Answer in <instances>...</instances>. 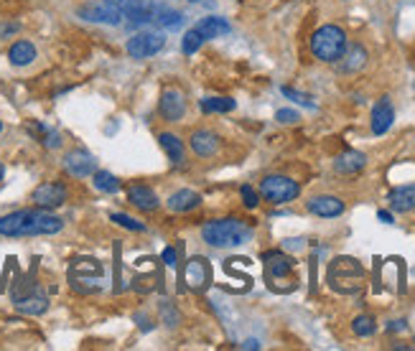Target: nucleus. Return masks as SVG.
Instances as JSON below:
<instances>
[{
  "label": "nucleus",
  "instance_id": "nucleus-1",
  "mask_svg": "<svg viewBox=\"0 0 415 351\" xmlns=\"http://www.w3.org/2000/svg\"><path fill=\"white\" fill-rule=\"evenodd\" d=\"M64 229V219L54 211L34 206L0 217V237H51Z\"/></svg>",
  "mask_w": 415,
  "mask_h": 351
},
{
  "label": "nucleus",
  "instance_id": "nucleus-2",
  "mask_svg": "<svg viewBox=\"0 0 415 351\" xmlns=\"http://www.w3.org/2000/svg\"><path fill=\"white\" fill-rule=\"evenodd\" d=\"M202 239L209 247H239L253 239V227L242 219L227 217V219H211L202 227Z\"/></svg>",
  "mask_w": 415,
  "mask_h": 351
},
{
  "label": "nucleus",
  "instance_id": "nucleus-3",
  "mask_svg": "<svg viewBox=\"0 0 415 351\" xmlns=\"http://www.w3.org/2000/svg\"><path fill=\"white\" fill-rule=\"evenodd\" d=\"M326 282L331 290L342 295H354L365 285V267L359 265L354 257H334L326 270Z\"/></svg>",
  "mask_w": 415,
  "mask_h": 351
},
{
  "label": "nucleus",
  "instance_id": "nucleus-4",
  "mask_svg": "<svg viewBox=\"0 0 415 351\" xmlns=\"http://www.w3.org/2000/svg\"><path fill=\"white\" fill-rule=\"evenodd\" d=\"M346 46L349 43H346L344 29H339L334 23H326V26H321L311 36V54L324 64H337Z\"/></svg>",
  "mask_w": 415,
  "mask_h": 351
},
{
  "label": "nucleus",
  "instance_id": "nucleus-5",
  "mask_svg": "<svg viewBox=\"0 0 415 351\" xmlns=\"http://www.w3.org/2000/svg\"><path fill=\"white\" fill-rule=\"evenodd\" d=\"M260 196L265 199L267 204L281 206L288 204V201H296L301 196V186H298V181L288 178V176L270 173L260 181Z\"/></svg>",
  "mask_w": 415,
  "mask_h": 351
},
{
  "label": "nucleus",
  "instance_id": "nucleus-6",
  "mask_svg": "<svg viewBox=\"0 0 415 351\" xmlns=\"http://www.w3.org/2000/svg\"><path fill=\"white\" fill-rule=\"evenodd\" d=\"M77 15L90 23L120 26L122 23V6H120V0H92V3L79 6Z\"/></svg>",
  "mask_w": 415,
  "mask_h": 351
},
{
  "label": "nucleus",
  "instance_id": "nucleus-7",
  "mask_svg": "<svg viewBox=\"0 0 415 351\" xmlns=\"http://www.w3.org/2000/svg\"><path fill=\"white\" fill-rule=\"evenodd\" d=\"M163 46H166V36L161 31H141L127 38L125 51L130 59H150L163 51Z\"/></svg>",
  "mask_w": 415,
  "mask_h": 351
},
{
  "label": "nucleus",
  "instance_id": "nucleus-8",
  "mask_svg": "<svg viewBox=\"0 0 415 351\" xmlns=\"http://www.w3.org/2000/svg\"><path fill=\"white\" fill-rule=\"evenodd\" d=\"M66 199H69V191L64 186L62 181H46L41 186H36L34 194H31V201L34 206H41V209H59V206L66 204Z\"/></svg>",
  "mask_w": 415,
  "mask_h": 351
},
{
  "label": "nucleus",
  "instance_id": "nucleus-9",
  "mask_svg": "<svg viewBox=\"0 0 415 351\" xmlns=\"http://www.w3.org/2000/svg\"><path fill=\"white\" fill-rule=\"evenodd\" d=\"M158 115H161L163 122H178L186 115V97L183 92L176 87H166L161 92V99H158Z\"/></svg>",
  "mask_w": 415,
  "mask_h": 351
},
{
  "label": "nucleus",
  "instance_id": "nucleus-10",
  "mask_svg": "<svg viewBox=\"0 0 415 351\" xmlns=\"http://www.w3.org/2000/svg\"><path fill=\"white\" fill-rule=\"evenodd\" d=\"M183 282L189 285V290H197V293H204L211 285V267L204 257H191L183 267Z\"/></svg>",
  "mask_w": 415,
  "mask_h": 351
},
{
  "label": "nucleus",
  "instance_id": "nucleus-11",
  "mask_svg": "<svg viewBox=\"0 0 415 351\" xmlns=\"http://www.w3.org/2000/svg\"><path fill=\"white\" fill-rule=\"evenodd\" d=\"M153 13H155L153 0H127L125 6H122V18L127 21L130 29L153 23Z\"/></svg>",
  "mask_w": 415,
  "mask_h": 351
},
{
  "label": "nucleus",
  "instance_id": "nucleus-12",
  "mask_svg": "<svg viewBox=\"0 0 415 351\" xmlns=\"http://www.w3.org/2000/svg\"><path fill=\"white\" fill-rule=\"evenodd\" d=\"M64 169L66 173L74 176V178H87L97 171V161H94V155L77 148V150H69V153L64 155Z\"/></svg>",
  "mask_w": 415,
  "mask_h": 351
},
{
  "label": "nucleus",
  "instance_id": "nucleus-13",
  "mask_svg": "<svg viewBox=\"0 0 415 351\" xmlns=\"http://www.w3.org/2000/svg\"><path fill=\"white\" fill-rule=\"evenodd\" d=\"M306 209L314 214V217L321 219H337L344 214L346 204L339 196H331V194H321V196H311L306 201Z\"/></svg>",
  "mask_w": 415,
  "mask_h": 351
},
{
  "label": "nucleus",
  "instance_id": "nucleus-14",
  "mask_svg": "<svg viewBox=\"0 0 415 351\" xmlns=\"http://www.w3.org/2000/svg\"><path fill=\"white\" fill-rule=\"evenodd\" d=\"M189 148L197 158H214L222 148V138L211 130H194L189 138Z\"/></svg>",
  "mask_w": 415,
  "mask_h": 351
},
{
  "label": "nucleus",
  "instance_id": "nucleus-15",
  "mask_svg": "<svg viewBox=\"0 0 415 351\" xmlns=\"http://www.w3.org/2000/svg\"><path fill=\"white\" fill-rule=\"evenodd\" d=\"M262 262H265L267 280H283V278H288V275L293 273V267H296L293 257H290V255H286V252H281V250L265 252V255H262Z\"/></svg>",
  "mask_w": 415,
  "mask_h": 351
},
{
  "label": "nucleus",
  "instance_id": "nucleus-16",
  "mask_svg": "<svg viewBox=\"0 0 415 351\" xmlns=\"http://www.w3.org/2000/svg\"><path fill=\"white\" fill-rule=\"evenodd\" d=\"M127 201H130L135 209L146 211V214H150V211H155L158 206H161L158 194H155L150 186H146V183H135V186H130V189H127Z\"/></svg>",
  "mask_w": 415,
  "mask_h": 351
},
{
  "label": "nucleus",
  "instance_id": "nucleus-17",
  "mask_svg": "<svg viewBox=\"0 0 415 351\" xmlns=\"http://www.w3.org/2000/svg\"><path fill=\"white\" fill-rule=\"evenodd\" d=\"M13 303L15 308L21 310V313H26V316H41V313H46L49 310V298L43 293H38V290H29L26 295H13Z\"/></svg>",
  "mask_w": 415,
  "mask_h": 351
},
{
  "label": "nucleus",
  "instance_id": "nucleus-18",
  "mask_svg": "<svg viewBox=\"0 0 415 351\" xmlns=\"http://www.w3.org/2000/svg\"><path fill=\"white\" fill-rule=\"evenodd\" d=\"M367 49L365 46H359V43H352V46H346L344 54H342V59L337 62L339 71L342 74H357V71H362L367 66Z\"/></svg>",
  "mask_w": 415,
  "mask_h": 351
},
{
  "label": "nucleus",
  "instance_id": "nucleus-19",
  "mask_svg": "<svg viewBox=\"0 0 415 351\" xmlns=\"http://www.w3.org/2000/svg\"><path fill=\"white\" fill-rule=\"evenodd\" d=\"M395 122V110L390 105V99L382 97L377 105L372 107V120H370V127H372L374 135H385Z\"/></svg>",
  "mask_w": 415,
  "mask_h": 351
},
{
  "label": "nucleus",
  "instance_id": "nucleus-20",
  "mask_svg": "<svg viewBox=\"0 0 415 351\" xmlns=\"http://www.w3.org/2000/svg\"><path fill=\"white\" fill-rule=\"evenodd\" d=\"M158 145L163 148V153L169 155V161L176 166V169H183L186 166V148H183L181 138L174 133H158Z\"/></svg>",
  "mask_w": 415,
  "mask_h": 351
},
{
  "label": "nucleus",
  "instance_id": "nucleus-21",
  "mask_svg": "<svg viewBox=\"0 0 415 351\" xmlns=\"http://www.w3.org/2000/svg\"><path fill=\"white\" fill-rule=\"evenodd\" d=\"M194 29L202 34V38H204V41H209V38H222V36H227L230 31H232V26H230V21H227V18H219V15H206V18L197 21V26H194Z\"/></svg>",
  "mask_w": 415,
  "mask_h": 351
},
{
  "label": "nucleus",
  "instance_id": "nucleus-22",
  "mask_svg": "<svg viewBox=\"0 0 415 351\" xmlns=\"http://www.w3.org/2000/svg\"><path fill=\"white\" fill-rule=\"evenodd\" d=\"M199 204H202V196H199L197 191H191V189L174 191V194L166 199V206H169L171 211H176V214H183V211H194Z\"/></svg>",
  "mask_w": 415,
  "mask_h": 351
},
{
  "label": "nucleus",
  "instance_id": "nucleus-23",
  "mask_svg": "<svg viewBox=\"0 0 415 351\" xmlns=\"http://www.w3.org/2000/svg\"><path fill=\"white\" fill-rule=\"evenodd\" d=\"M387 204L393 211H400V214H408L415 209V186H398L387 194Z\"/></svg>",
  "mask_w": 415,
  "mask_h": 351
},
{
  "label": "nucleus",
  "instance_id": "nucleus-24",
  "mask_svg": "<svg viewBox=\"0 0 415 351\" xmlns=\"http://www.w3.org/2000/svg\"><path fill=\"white\" fill-rule=\"evenodd\" d=\"M36 57H38V51H36L34 43L26 41V38L15 41L13 46L8 49V62L13 64V66H29V64L36 62Z\"/></svg>",
  "mask_w": 415,
  "mask_h": 351
},
{
  "label": "nucleus",
  "instance_id": "nucleus-25",
  "mask_svg": "<svg viewBox=\"0 0 415 351\" xmlns=\"http://www.w3.org/2000/svg\"><path fill=\"white\" fill-rule=\"evenodd\" d=\"M365 166H367V155L359 153V150H346V153H342L337 161H334V169H337L339 173H344V176L359 173Z\"/></svg>",
  "mask_w": 415,
  "mask_h": 351
},
{
  "label": "nucleus",
  "instance_id": "nucleus-26",
  "mask_svg": "<svg viewBox=\"0 0 415 351\" xmlns=\"http://www.w3.org/2000/svg\"><path fill=\"white\" fill-rule=\"evenodd\" d=\"M183 21H186V18H183V13H181V10H176V8L155 6V13H153L155 26H161V29H178Z\"/></svg>",
  "mask_w": 415,
  "mask_h": 351
},
{
  "label": "nucleus",
  "instance_id": "nucleus-27",
  "mask_svg": "<svg viewBox=\"0 0 415 351\" xmlns=\"http://www.w3.org/2000/svg\"><path fill=\"white\" fill-rule=\"evenodd\" d=\"M29 133H36V135H38V141H41V145H46L49 150H57V148H62V135H59L57 130H49V127L41 125V122H31V125H29Z\"/></svg>",
  "mask_w": 415,
  "mask_h": 351
},
{
  "label": "nucleus",
  "instance_id": "nucleus-28",
  "mask_svg": "<svg viewBox=\"0 0 415 351\" xmlns=\"http://www.w3.org/2000/svg\"><path fill=\"white\" fill-rule=\"evenodd\" d=\"M92 183L102 194H118L120 191V178L115 173H110V171H94L92 173Z\"/></svg>",
  "mask_w": 415,
  "mask_h": 351
},
{
  "label": "nucleus",
  "instance_id": "nucleus-29",
  "mask_svg": "<svg viewBox=\"0 0 415 351\" xmlns=\"http://www.w3.org/2000/svg\"><path fill=\"white\" fill-rule=\"evenodd\" d=\"M237 102L232 97H204L202 99V113L211 115V113H232Z\"/></svg>",
  "mask_w": 415,
  "mask_h": 351
},
{
  "label": "nucleus",
  "instance_id": "nucleus-30",
  "mask_svg": "<svg viewBox=\"0 0 415 351\" xmlns=\"http://www.w3.org/2000/svg\"><path fill=\"white\" fill-rule=\"evenodd\" d=\"M204 46V38H202V34H199L197 29H189L186 34H183L181 38V51L186 54V57H191V54H197L199 49Z\"/></svg>",
  "mask_w": 415,
  "mask_h": 351
},
{
  "label": "nucleus",
  "instance_id": "nucleus-31",
  "mask_svg": "<svg viewBox=\"0 0 415 351\" xmlns=\"http://www.w3.org/2000/svg\"><path fill=\"white\" fill-rule=\"evenodd\" d=\"M110 222H115V224L122 227V229H130V232H146V224H143V222L127 217L122 211H113V214H110Z\"/></svg>",
  "mask_w": 415,
  "mask_h": 351
},
{
  "label": "nucleus",
  "instance_id": "nucleus-32",
  "mask_svg": "<svg viewBox=\"0 0 415 351\" xmlns=\"http://www.w3.org/2000/svg\"><path fill=\"white\" fill-rule=\"evenodd\" d=\"M352 331L357 334L359 338H367V336H372L374 331H377V323H374L372 316H357L352 321Z\"/></svg>",
  "mask_w": 415,
  "mask_h": 351
},
{
  "label": "nucleus",
  "instance_id": "nucleus-33",
  "mask_svg": "<svg viewBox=\"0 0 415 351\" xmlns=\"http://www.w3.org/2000/svg\"><path fill=\"white\" fill-rule=\"evenodd\" d=\"M161 318L169 329H176L178 323H181V316H178V310L171 306V301H161Z\"/></svg>",
  "mask_w": 415,
  "mask_h": 351
},
{
  "label": "nucleus",
  "instance_id": "nucleus-34",
  "mask_svg": "<svg viewBox=\"0 0 415 351\" xmlns=\"http://www.w3.org/2000/svg\"><path fill=\"white\" fill-rule=\"evenodd\" d=\"M239 196H242V204H245V209H258V204H260V194L250 186V183H245L242 189H239Z\"/></svg>",
  "mask_w": 415,
  "mask_h": 351
},
{
  "label": "nucleus",
  "instance_id": "nucleus-35",
  "mask_svg": "<svg viewBox=\"0 0 415 351\" xmlns=\"http://www.w3.org/2000/svg\"><path fill=\"white\" fill-rule=\"evenodd\" d=\"M281 92H283V94H286V97H288V99H293V102H298V105H306V107H309V110H314V107H316V105H314V102H311L309 94H303V92L290 89V87H283Z\"/></svg>",
  "mask_w": 415,
  "mask_h": 351
},
{
  "label": "nucleus",
  "instance_id": "nucleus-36",
  "mask_svg": "<svg viewBox=\"0 0 415 351\" xmlns=\"http://www.w3.org/2000/svg\"><path fill=\"white\" fill-rule=\"evenodd\" d=\"M275 120H278V122H286V125H290V122H298V113L296 110H278V113H275Z\"/></svg>",
  "mask_w": 415,
  "mask_h": 351
},
{
  "label": "nucleus",
  "instance_id": "nucleus-37",
  "mask_svg": "<svg viewBox=\"0 0 415 351\" xmlns=\"http://www.w3.org/2000/svg\"><path fill=\"white\" fill-rule=\"evenodd\" d=\"M176 260H178L176 247H166V250H163V262L169 267H176Z\"/></svg>",
  "mask_w": 415,
  "mask_h": 351
},
{
  "label": "nucleus",
  "instance_id": "nucleus-38",
  "mask_svg": "<svg viewBox=\"0 0 415 351\" xmlns=\"http://www.w3.org/2000/svg\"><path fill=\"white\" fill-rule=\"evenodd\" d=\"M18 29H21L18 23H8V26H3V29H0V36H10V34H15Z\"/></svg>",
  "mask_w": 415,
  "mask_h": 351
},
{
  "label": "nucleus",
  "instance_id": "nucleus-39",
  "mask_svg": "<svg viewBox=\"0 0 415 351\" xmlns=\"http://www.w3.org/2000/svg\"><path fill=\"white\" fill-rule=\"evenodd\" d=\"M405 326H408V323H405V321L400 318V321H393V323H390V326H387V331H393V334H395V331H405Z\"/></svg>",
  "mask_w": 415,
  "mask_h": 351
},
{
  "label": "nucleus",
  "instance_id": "nucleus-40",
  "mask_svg": "<svg viewBox=\"0 0 415 351\" xmlns=\"http://www.w3.org/2000/svg\"><path fill=\"white\" fill-rule=\"evenodd\" d=\"M377 219H380L382 224H393V214L390 211H377Z\"/></svg>",
  "mask_w": 415,
  "mask_h": 351
},
{
  "label": "nucleus",
  "instance_id": "nucleus-41",
  "mask_svg": "<svg viewBox=\"0 0 415 351\" xmlns=\"http://www.w3.org/2000/svg\"><path fill=\"white\" fill-rule=\"evenodd\" d=\"M245 349H260V344H258V341H255V338H250V341H245Z\"/></svg>",
  "mask_w": 415,
  "mask_h": 351
},
{
  "label": "nucleus",
  "instance_id": "nucleus-42",
  "mask_svg": "<svg viewBox=\"0 0 415 351\" xmlns=\"http://www.w3.org/2000/svg\"><path fill=\"white\" fill-rule=\"evenodd\" d=\"M3 176H6V166L0 163V181H3Z\"/></svg>",
  "mask_w": 415,
  "mask_h": 351
},
{
  "label": "nucleus",
  "instance_id": "nucleus-43",
  "mask_svg": "<svg viewBox=\"0 0 415 351\" xmlns=\"http://www.w3.org/2000/svg\"><path fill=\"white\" fill-rule=\"evenodd\" d=\"M0 133H3V122H0Z\"/></svg>",
  "mask_w": 415,
  "mask_h": 351
}]
</instances>
